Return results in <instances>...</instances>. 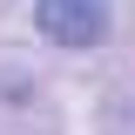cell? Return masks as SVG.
<instances>
[{"mask_svg": "<svg viewBox=\"0 0 135 135\" xmlns=\"http://www.w3.org/2000/svg\"><path fill=\"white\" fill-rule=\"evenodd\" d=\"M34 34L47 47L68 54H95L108 34H115V7L108 0H34Z\"/></svg>", "mask_w": 135, "mask_h": 135, "instance_id": "1", "label": "cell"}]
</instances>
